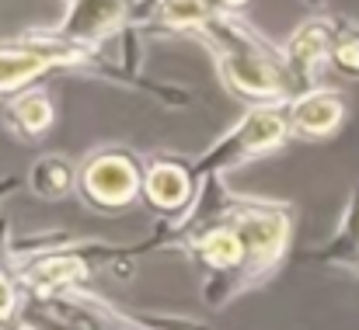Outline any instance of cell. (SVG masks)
<instances>
[{
    "instance_id": "13",
    "label": "cell",
    "mask_w": 359,
    "mask_h": 330,
    "mask_svg": "<svg viewBox=\"0 0 359 330\" xmlns=\"http://www.w3.org/2000/svg\"><path fill=\"white\" fill-rule=\"evenodd\" d=\"M339 63H342L346 70H353V73H356L359 70V42L349 38V42H342V45H339Z\"/></svg>"
},
{
    "instance_id": "8",
    "label": "cell",
    "mask_w": 359,
    "mask_h": 330,
    "mask_svg": "<svg viewBox=\"0 0 359 330\" xmlns=\"http://www.w3.org/2000/svg\"><path fill=\"white\" fill-rule=\"evenodd\" d=\"M325 49H328V38H325V28L321 24H311V28H304L300 35H297V42H293V56L300 59V63H318L321 56H325Z\"/></svg>"
},
{
    "instance_id": "9",
    "label": "cell",
    "mask_w": 359,
    "mask_h": 330,
    "mask_svg": "<svg viewBox=\"0 0 359 330\" xmlns=\"http://www.w3.org/2000/svg\"><path fill=\"white\" fill-rule=\"evenodd\" d=\"M18 118H21L32 132H42V129L49 125V118H53V108H49V101H46L42 94H28V98L18 101Z\"/></svg>"
},
{
    "instance_id": "14",
    "label": "cell",
    "mask_w": 359,
    "mask_h": 330,
    "mask_svg": "<svg viewBox=\"0 0 359 330\" xmlns=\"http://www.w3.org/2000/svg\"><path fill=\"white\" fill-rule=\"evenodd\" d=\"M11 303H14V296H11V289H7V282H0V317L11 310Z\"/></svg>"
},
{
    "instance_id": "5",
    "label": "cell",
    "mask_w": 359,
    "mask_h": 330,
    "mask_svg": "<svg viewBox=\"0 0 359 330\" xmlns=\"http://www.w3.org/2000/svg\"><path fill=\"white\" fill-rule=\"evenodd\" d=\"M199 250H203V257H206L210 264H217V268L238 264L241 257H244V243H241V236H234V233H210V236L199 243Z\"/></svg>"
},
{
    "instance_id": "6",
    "label": "cell",
    "mask_w": 359,
    "mask_h": 330,
    "mask_svg": "<svg viewBox=\"0 0 359 330\" xmlns=\"http://www.w3.org/2000/svg\"><path fill=\"white\" fill-rule=\"evenodd\" d=\"M119 14V0H84L77 10V24L81 35H98L102 28H109Z\"/></svg>"
},
{
    "instance_id": "10",
    "label": "cell",
    "mask_w": 359,
    "mask_h": 330,
    "mask_svg": "<svg viewBox=\"0 0 359 330\" xmlns=\"http://www.w3.org/2000/svg\"><path fill=\"white\" fill-rule=\"evenodd\" d=\"M46 63L35 56H0V84H18L28 73H39Z\"/></svg>"
},
{
    "instance_id": "2",
    "label": "cell",
    "mask_w": 359,
    "mask_h": 330,
    "mask_svg": "<svg viewBox=\"0 0 359 330\" xmlns=\"http://www.w3.org/2000/svg\"><path fill=\"white\" fill-rule=\"evenodd\" d=\"M339 118H342V105H339L332 94L304 98V101L293 108V125H297L300 132H328Z\"/></svg>"
},
{
    "instance_id": "11",
    "label": "cell",
    "mask_w": 359,
    "mask_h": 330,
    "mask_svg": "<svg viewBox=\"0 0 359 330\" xmlns=\"http://www.w3.org/2000/svg\"><path fill=\"white\" fill-rule=\"evenodd\" d=\"M279 132H283V122L272 118V115H255V118L248 122V143H251V146H265V143H272Z\"/></svg>"
},
{
    "instance_id": "12",
    "label": "cell",
    "mask_w": 359,
    "mask_h": 330,
    "mask_svg": "<svg viewBox=\"0 0 359 330\" xmlns=\"http://www.w3.org/2000/svg\"><path fill=\"white\" fill-rule=\"evenodd\" d=\"M164 14L171 21H203L210 14V3L206 0H168L164 3Z\"/></svg>"
},
{
    "instance_id": "4",
    "label": "cell",
    "mask_w": 359,
    "mask_h": 330,
    "mask_svg": "<svg viewBox=\"0 0 359 330\" xmlns=\"http://www.w3.org/2000/svg\"><path fill=\"white\" fill-rule=\"evenodd\" d=\"M147 188H150V199H154L157 206H178V202L185 199V192H189L185 174L175 171V167H157V171L150 174Z\"/></svg>"
},
{
    "instance_id": "1",
    "label": "cell",
    "mask_w": 359,
    "mask_h": 330,
    "mask_svg": "<svg viewBox=\"0 0 359 330\" xmlns=\"http://www.w3.org/2000/svg\"><path fill=\"white\" fill-rule=\"evenodd\" d=\"M136 188V174L133 167L119 157H102L95 167H88V192H95L105 202H122L129 199Z\"/></svg>"
},
{
    "instance_id": "7",
    "label": "cell",
    "mask_w": 359,
    "mask_h": 330,
    "mask_svg": "<svg viewBox=\"0 0 359 330\" xmlns=\"http://www.w3.org/2000/svg\"><path fill=\"white\" fill-rule=\"evenodd\" d=\"M248 240H251V250L258 257H269L279 250L283 243V222L279 220H251L248 222Z\"/></svg>"
},
{
    "instance_id": "3",
    "label": "cell",
    "mask_w": 359,
    "mask_h": 330,
    "mask_svg": "<svg viewBox=\"0 0 359 330\" xmlns=\"http://www.w3.org/2000/svg\"><path fill=\"white\" fill-rule=\"evenodd\" d=\"M227 73L241 91H251V94H276V87H279L276 73L255 56H234L227 63Z\"/></svg>"
}]
</instances>
